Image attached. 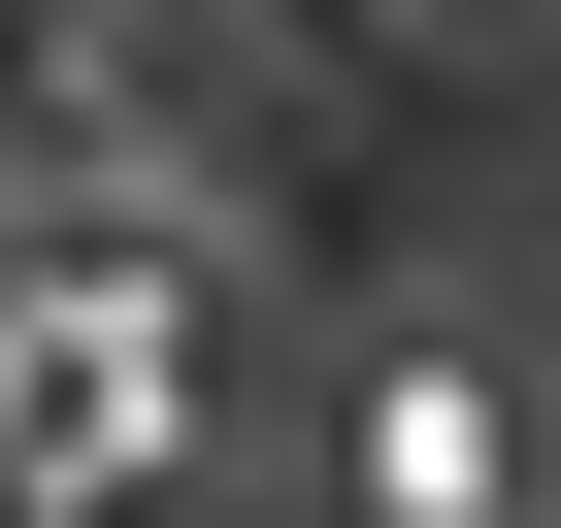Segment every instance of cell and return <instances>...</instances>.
<instances>
[{"instance_id": "obj_2", "label": "cell", "mask_w": 561, "mask_h": 528, "mask_svg": "<svg viewBox=\"0 0 561 528\" xmlns=\"http://www.w3.org/2000/svg\"><path fill=\"white\" fill-rule=\"evenodd\" d=\"M34 331H67V429H198V298L100 264V298H34Z\"/></svg>"}, {"instance_id": "obj_1", "label": "cell", "mask_w": 561, "mask_h": 528, "mask_svg": "<svg viewBox=\"0 0 561 528\" xmlns=\"http://www.w3.org/2000/svg\"><path fill=\"white\" fill-rule=\"evenodd\" d=\"M364 528H495V364H462V331L364 364Z\"/></svg>"}]
</instances>
